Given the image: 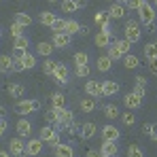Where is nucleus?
I'll return each instance as SVG.
<instances>
[{
    "instance_id": "43",
    "label": "nucleus",
    "mask_w": 157,
    "mask_h": 157,
    "mask_svg": "<svg viewBox=\"0 0 157 157\" xmlns=\"http://www.w3.org/2000/svg\"><path fill=\"white\" fill-rule=\"evenodd\" d=\"M64 26H66V19H55L53 21V26H51V30H53V34H59V32H64Z\"/></svg>"
},
{
    "instance_id": "34",
    "label": "nucleus",
    "mask_w": 157,
    "mask_h": 157,
    "mask_svg": "<svg viewBox=\"0 0 157 157\" xmlns=\"http://www.w3.org/2000/svg\"><path fill=\"white\" fill-rule=\"evenodd\" d=\"M21 62H24V66H26V70H32V68L36 66V55H34V53H30V51H28L26 55H24V59H21Z\"/></svg>"
},
{
    "instance_id": "23",
    "label": "nucleus",
    "mask_w": 157,
    "mask_h": 157,
    "mask_svg": "<svg viewBox=\"0 0 157 157\" xmlns=\"http://www.w3.org/2000/svg\"><path fill=\"white\" fill-rule=\"evenodd\" d=\"M83 30V26L78 24V21H75V19H66V26H64V32L68 34V36H75V34H78Z\"/></svg>"
},
{
    "instance_id": "31",
    "label": "nucleus",
    "mask_w": 157,
    "mask_h": 157,
    "mask_svg": "<svg viewBox=\"0 0 157 157\" xmlns=\"http://www.w3.org/2000/svg\"><path fill=\"white\" fill-rule=\"evenodd\" d=\"M13 21H15V24H19L21 28H28L30 24H32V17H30V15H26V13H15Z\"/></svg>"
},
{
    "instance_id": "27",
    "label": "nucleus",
    "mask_w": 157,
    "mask_h": 157,
    "mask_svg": "<svg viewBox=\"0 0 157 157\" xmlns=\"http://www.w3.org/2000/svg\"><path fill=\"white\" fill-rule=\"evenodd\" d=\"M38 19H40V24H43V26L51 28V26H53V21H55L57 17H55V13H51V11H43Z\"/></svg>"
},
{
    "instance_id": "37",
    "label": "nucleus",
    "mask_w": 157,
    "mask_h": 157,
    "mask_svg": "<svg viewBox=\"0 0 157 157\" xmlns=\"http://www.w3.org/2000/svg\"><path fill=\"white\" fill-rule=\"evenodd\" d=\"M9 96H13V98H19V96H24V85H19V83H15V85H9Z\"/></svg>"
},
{
    "instance_id": "54",
    "label": "nucleus",
    "mask_w": 157,
    "mask_h": 157,
    "mask_svg": "<svg viewBox=\"0 0 157 157\" xmlns=\"http://www.w3.org/2000/svg\"><path fill=\"white\" fill-rule=\"evenodd\" d=\"M85 157H102V153H100V151H96V149H89Z\"/></svg>"
},
{
    "instance_id": "60",
    "label": "nucleus",
    "mask_w": 157,
    "mask_h": 157,
    "mask_svg": "<svg viewBox=\"0 0 157 157\" xmlns=\"http://www.w3.org/2000/svg\"><path fill=\"white\" fill-rule=\"evenodd\" d=\"M108 2H115V0H108Z\"/></svg>"
},
{
    "instance_id": "18",
    "label": "nucleus",
    "mask_w": 157,
    "mask_h": 157,
    "mask_svg": "<svg viewBox=\"0 0 157 157\" xmlns=\"http://www.w3.org/2000/svg\"><path fill=\"white\" fill-rule=\"evenodd\" d=\"M13 57L11 55H0V72L2 75H11L13 72Z\"/></svg>"
},
{
    "instance_id": "48",
    "label": "nucleus",
    "mask_w": 157,
    "mask_h": 157,
    "mask_svg": "<svg viewBox=\"0 0 157 157\" xmlns=\"http://www.w3.org/2000/svg\"><path fill=\"white\" fill-rule=\"evenodd\" d=\"M142 2H144V0H128L125 4H128V9H132V11H138V9L142 6Z\"/></svg>"
},
{
    "instance_id": "2",
    "label": "nucleus",
    "mask_w": 157,
    "mask_h": 157,
    "mask_svg": "<svg viewBox=\"0 0 157 157\" xmlns=\"http://www.w3.org/2000/svg\"><path fill=\"white\" fill-rule=\"evenodd\" d=\"M140 38H142L140 24H138V21H134V19H130V21L125 24V40H130L132 45H134V43H138Z\"/></svg>"
},
{
    "instance_id": "20",
    "label": "nucleus",
    "mask_w": 157,
    "mask_h": 157,
    "mask_svg": "<svg viewBox=\"0 0 157 157\" xmlns=\"http://www.w3.org/2000/svg\"><path fill=\"white\" fill-rule=\"evenodd\" d=\"M96 68H98L100 72H108V70L113 68V59H110L108 55H100V57L96 59Z\"/></svg>"
},
{
    "instance_id": "12",
    "label": "nucleus",
    "mask_w": 157,
    "mask_h": 157,
    "mask_svg": "<svg viewBox=\"0 0 157 157\" xmlns=\"http://www.w3.org/2000/svg\"><path fill=\"white\" fill-rule=\"evenodd\" d=\"M102 138H104V140H110V142H117V140L121 138V132L117 130L115 125H110V123H108V125L102 128Z\"/></svg>"
},
{
    "instance_id": "25",
    "label": "nucleus",
    "mask_w": 157,
    "mask_h": 157,
    "mask_svg": "<svg viewBox=\"0 0 157 157\" xmlns=\"http://www.w3.org/2000/svg\"><path fill=\"white\" fill-rule=\"evenodd\" d=\"M55 157H75L72 144H59V147H55Z\"/></svg>"
},
{
    "instance_id": "35",
    "label": "nucleus",
    "mask_w": 157,
    "mask_h": 157,
    "mask_svg": "<svg viewBox=\"0 0 157 157\" xmlns=\"http://www.w3.org/2000/svg\"><path fill=\"white\" fill-rule=\"evenodd\" d=\"M85 64H89V55L85 51H77L75 53V66H85Z\"/></svg>"
},
{
    "instance_id": "22",
    "label": "nucleus",
    "mask_w": 157,
    "mask_h": 157,
    "mask_svg": "<svg viewBox=\"0 0 157 157\" xmlns=\"http://www.w3.org/2000/svg\"><path fill=\"white\" fill-rule=\"evenodd\" d=\"M53 49H55L53 43H47V40H40V43L36 45V53L43 55V57H49V55L53 53Z\"/></svg>"
},
{
    "instance_id": "1",
    "label": "nucleus",
    "mask_w": 157,
    "mask_h": 157,
    "mask_svg": "<svg viewBox=\"0 0 157 157\" xmlns=\"http://www.w3.org/2000/svg\"><path fill=\"white\" fill-rule=\"evenodd\" d=\"M138 17H140V24H144V26H151L153 21H155L157 13H155V6L153 4H149L147 0L142 2V6L138 9Z\"/></svg>"
},
{
    "instance_id": "56",
    "label": "nucleus",
    "mask_w": 157,
    "mask_h": 157,
    "mask_svg": "<svg viewBox=\"0 0 157 157\" xmlns=\"http://www.w3.org/2000/svg\"><path fill=\"white\" fill-rule=\"evenodd\" d=\"M0 157H11V153L9 151H0Z\"/></svg>"
},
{
    "instance_id": "24",
    "label": "nucleus",
    "mask_w": 157,
    "mask_h": 157,
    "mask_svg": "<svg viewBox=\"0 0 157 157\" xmlns=\"http://www.w3.org/2000/svg\"><path fill=\"white\" fill-rule=\"evenodd\" d=\"M123 66H125L128 70H136V68L140 66V59H138L134 53H128V55H123Z\"/></svg>"
},
{
    "instance_id": "13",
    "label": "nucleus",
    "mask_w": 157,
    "mask_h": 157,
    "mask_svg": "<svg viewBox=\"0 0 157 157\" xmlns=\"http://www.w3.org/2000/svg\"><path fill=\"white\" fill-rule=\"evenodd\" d=\"M106 13H108V17H110V19H123V17H125V6H123V4H119V2H113V4H110V9H108Z\"/></svg>"
},
{
    "instance_id": "7",
    "label": "nucleus",
    "mask_w": 157,
    "mask_h": 157,
    "mask_svg": "<svg viewBox=\"0 0 157 157\" xmlns=\"http://www.w3.org/2000/svg\"><path fill=\"white\" fill-rule=\"evenodd\" d=\"M43 147H45V142H43L40 138H30V140L26 142V153H28V157H36V155H40Z\"/></svg>"
},
{
    "instance_id": "58",
    "label": "nucleus",
    "mask_w": 157,
    "mask_h": 157,
    "mask_svg": "<svg viewBox=\"0 0 157 157\" xmlns=\"http://www.w3.org/2000/svg\"><path fill=\"white\" fill-rule=\"evenodd\" d=\"M47 2H51V4H55V2H57V0H47Z\"/></svg>"
},
{
    "instance_id": "26",
    "label": "nucleus",
    "mask_w": 157,
    "mask_h": 157,
    "mask_svg": "<svg viewBox=\"0 0 157 157\" xmlns=\"http://www.w3.org/2000/svg\"><path fill=\"white\" fill-rule=\"evenodd\" d=\"M147 87H149V81L144 77H136V87H134V94L138 96H144L147 94Z\"/></svg>"
},
{
    "instance_id": "52",
    "label": "nucleus",
    "mask_w": 157,
    "mask_h": 157,
    "mask_svg": "<svg viewBox=\"0 0 157 157\" xmlns=\"http://www.w3.org/2000/svg\"><path fill=\"white\" fill-rule=\"evenodd\" d=\"M149 70H151L153 75H157V57H155V59H151V62H149Z\"/></svg>"
},
{
    "instance_id": "41",
    "label": "nucleus",
    "mask_w": 157,
    "mask_h": 157,
    "mask_svg": "<svg viewBox=\"0 0 157 157\" xmlns=\"http://www.w3.org/2000/svg\"><path fill=\"white\" fill-rule=\"evenodd\" d=\"M77 77H81V78H87L89 75H91V68H89V64H85V66H77Z\"/></svg>"
},
{
    "instance_id": "19",
    "label": "nucleus",
    "mask_w": 157,
    "mask_h": 157,
    "mask_svg": "<svg viewBox=\"0 0 157 157\" xmlns=\"http://www.w3.org/2000/svg\"><path fill=\"white\" fill-rule=\"evenodd\" d=\"M113 43V34H106V32H98L96 34V47H100V49H104V47H108Z\"/></svg>"
},
{
    "instance_id": "16",
    "label": "nucleus",
    "mask_w": 157,
    "mask_h": 157,
    "mask_svg": "<svg viewBox=\"0 0 157 157\" xmlns=\"http://www.w3.org/2000/svg\"><path fill=\"white\" fill-rule=\"evenodd\" d=\"M100 153H102V155H108V157H115L117 153H119V147H117V142L104 140L102 147H100Z\"/></svg>"
},
{
    "instance_id": "40",
    "label": "nucleus",
    "mask_w": 157,
    "mask_h": 157,
    "mask_svg": "<svg viewBox=\"0 0 157 157\" xmlns=\"http://www.w3.org/2000/svg\"><path fill=\"white\" fill-rule=\"evenodd\" d=\"M128 157H144V153L138 144H130L128 147Z\"/></svg>"
},
{
    "instance_id": "46",
    "label": "nucleus",
    "mask_w": 157,
    "mask_h": 157,
    "mask_svg": "<svg viewBox=\"0 0 157 157\" xmlns=\"http://www.w3.org/2000/svg\"><path fill=\"white\" fill-rule=\"evenodd\" d=\"M11 36H13V38L24 36V28L19 26V24H15V21H13V26H11Z\"/></svg>"
},
{
    "instance_id": "29",
    "label": "nucleus",
    "mask_w": 157,
    "mask_h": 157,
    "mask_svg": "<svg viewBox=\"0 0 157 157\" xmlns=\"http://www.w3.org/2000/svg\"><path fill=\"white\" fill-rule=\"evenodd\" d=\"M51 106L53 108H64L66 106V96H62L59 91L51 94Z\"/></svg>"
},
{
    "instance_id": "28",
    "label": "nucleus",
    "mask_w": 157,
    "mask_h": 157,
    "mask_svg": "<svg viewBox=\"0 0 157 157\" xmlns=\"http://www.w3.org/2000/svg\"><path fill=\"white\" fill-rule=\"evenodd\" d=\"M113 45H115V47H117L119 51L123 53V55H128V53H132V43H130V40H125V38H119V40H115Z\"/></svg>"
},
{
    "instance_id": "57",
    "label": "nucleus",
    "mask_w": 157,
    "mask_h": 157,
    "mask_svg": "<svg viewBox=\"0 0 157 157\" xmlns=\"http://www.w3.org/2000/svg\"><path fill=\"white\" fill-rule=\"evenodd\" d=\"M4 113H6V110H4V106L0 104V119H2V117H4Z\"/></svg>"
},
{
    "instance_id": "44",
    "label": "nucleus",
    "mask_w": 157,
    "mask_h": 157,
    "mask_svg": "<svg viewBox=\"0 0 157 157\" xmlns=\"http://www.w3.org/2000/svg\"><path fill=\"white\" fill-rule=\"evenodd\" d=\"M13 40H15V47H19V49H28V45H30V38L26 34L19 36V38H13Z\"/></svg>"
},
{
    "instance_id": "5",
    "label": "nucleus",
    "mask_w": 157,
    "mask_h": 157,
    "mask_svg": "<svg viewBox=\"0 0 157 157\" xmlns=\"http://www.w3.org/2000/svg\"><path fill=\"white\" fill-rule=\"evenodd\" d=\"M53 81L57 83V85H66L68 83V66L66 64H62V62H57V66H55V70H53Z\"/></svg>"
},
{
    "instance_id": "51",
    "label": "nucleus",
    "mask_w": 157,
    "mask_h": 157,
    "mask_svg": "<svg viewBox=\"0 0 157 157\" xmlns=\"http://www.w3.org/2000/svg\"><path fill=\"white\" fill-rule=\"evenodd\" d=\"M149 138L157 140V123H151V130H149Z\"/></svg>"
},
{
    "instance_id": "4",
    "label": "nucleus",
    "mask_w": 157,
    "mask_h": 157,
    "mask_svg": "<svg viewBox=\"0 0 157 157\" xmlns=\"http://www.w3.org/2000/svg\"><path fill=\"white\" fill-rule=\"evenodd\" d=\"M40 108V102L38 100H19L17 106H15V110H17V115H30V113H34V110H38Z\"/></svg>"
},
{
    "instance_id": "38",
    "label": "nucleus",
    "mask_w": 157,
    "mask_h": 157,
    "mask_svg": "<svg viewBox=\"0 0 157 157\" xmlns=\"http://www.w3.org/2000/svg\"><path fill=\"white\" fill-rule=\"evenodd\" d=\"M106 55H108V57H110L113 62H117V59H121V57H123V53L119 51V49H117V47H115L113 43L108 45V53H106Z\"/></svg>"
},
{
    "instance_id": "59",
    "label": "nucleus",
    "mask_w": 157,
    "mask_h": 157,
    "mask_svg": "<svg viewBox=\"0 0 157 157\" xmlns=\"http://www.w3.org/2000/svg\"><path fill=\"white\" fill-rule=\"evenodd\" d=\"M153 2H155V6H157V0H153Z\"/></svg>"
},
{
    "instance_id": "9",
    "label": "nucleus",
    "mask_w": 157,
    "mask_h": 157,
    "mask_svg": "<svg viewBox=\"0 0 157 157\" xmlns=\"http://www.w3.org/2000/svg\"><path fill=\"white\" fill-rule=\"evenodd\" d=\"M85 94L91 96V98H102V83L89 78V81L85 83Z\"/></svg>"
},
{
    "instance_id": "55",
    "label": "nucleus",
    "mask_w": 157,
    "mask_h": 157,
    "mask_svg": "<svg viewBox=\"0 0 157 157\" xmlns=\"http://www.w3.org/2000/svg\"><path fill=\"white\" fill-rule=\"evenodd\" d=\"M149 130H151V123H144V128H142V134H144V136H149Z\"/></svg>"
},
{
    "instance_id": "21",
    "label": "nucleus",
    "mask_w": 157,
    "mask_h": 157,
    "mask_svg": "<svg viewBox=\"0 0 157 157\" xmlns=\"http://www.w3.org/2000/svg\"><path fill=\"white\" fill-rule=\"evenodd\" d=\"M78 108H81L83 113H94V110H96V98H91V96H85V98L78 102Z\"/></svg>"
},
{
    "instance_id": "45",
    "label": "nucleus",
    "mask_w": 157,
    "mask_h": 157,
    "mask_svg": "<svg viewBox=\"0 0 157 157\" xmlns=\"http://www.w3.org/2000/svg\"><path fill=\"white\" fill-rule=\"evenodd\" d=\"M45 117H47V121H49V123L55 125V123H57V108H53V106H51V108L45 113Z\"/></svg>"
},
{
    "instance_id": "32",
    "label": "nucleus",
    "mask_w": 157,
    "mask_h": 157,
    "mask_svg": "<svg viewBox=\"0 0 157 157\" xmlns=\"http://www.w3.org/2000/svg\"><path fill=\"white\" fill-rule=\"evenodd\" d=\"M62 11L64 13H77L78 11L77 0H62Z\"/></svg>"
},
{
    "instance_id": "14",
    "label": "nucleus",
    "mask_w": 157,
    "mask_h": 157,
    "mask_svg": "<svg viewBox=\"0 0 157 157\" xmlns=\"http://www.w3.org/2000/svg\"><path fill=\"white\" fill-rule=\"evenodd\" d=\"M15 128H17V134H19V138H30V134H32V123H30L28 119H19Z\"/></svg>"
},
{
    "instance_id": "10",
    "label": "nucleus",
    "mask_w": 157,
    "mask_h": 157,
    "mask_svg": "<svg viewBox=\"0 0 157 157\" xmlns=\"http://www.w3.org/2000/svg\"><path fill=\"white\" fill-rule=\"evenodd\" d=\"M53 47L55 49H66V47H70V43H72V36H68L66 32H59V34H53Z\"/></svg>"
},
{
    "instance_id": "47",
    "label": "nucleus",
    "mask_w": 157,
    "mask_h": 157,
    "mask_svg": "<svg viewBox=\"0 0 157 157\" xmlns=\"http://www.w3.org/2000/svg\"><path fill=\"white\" fill-rule=\"evenodd\" d=\"M28 53V49H19V47H13V53H11V57L13 59H24V55Z\"/></svg>"
},
{
    "instance_id": "30",
    "label": "nucleus",
    "mask_w": 157,
    "mask_h": 157,
    "mask_svg": "<svg viewBox=\"0 0 157 157\" xmlns=\"http://www.w3.org/2000/svg\"><path fill=\"white\" fill-rule=\"evenodd\" d=\"M144 57H147V62L157 57V43H147L144 45Z\"/></svg>"
},
{
    "instance_id": "42",
    "label": "nucleus",
    "mask_w": 157,
    "mask_h": 157,
    "mask_svg": "<svg viewBox=\"0 0 157 157\" xmlns=\"http://www.w3.org/2000/svg\"><path fill=\"white\" fill-rule=\"evenodd\" d=\"M121 121H123V123H125V125H134V123H136V115H134V113H130V110H128V113H123V115H121Z\"/></svg>"
},
{
    "instance_id": "33",
    "label": "nucleus",
    "mask_w": 157,
    "mask_h": 157,
    "mask_svg": "<svg viewBox=\"0 0 157 157\" xmlns=\"http://www.w3.org/2000/svg\"><path fill=\"white\" fill-rule=\"evenodd\" d=\"M55 66H57V62H55V59H51V57H45V62H43V72H45V75H53Z\"/></svg>"
},
{
    "instance_id": "53",
    "label": "nucleus",
    "mask_w": 157,
    "mask_h": 157,
    "mask_svg": "<svg viewBox=\"0 0 157 157\" xmlns=\"http://www.w3.org/2000/svg\"><path fill=\"white\" fill-rule=\"evenodd\" d=\"M4 132H6V119L2 117V119H0V138L4 136Z\"/></svg>"
},
{
    "instance_id": "15",
    "label": "nucleus",
    "mask_w": 157,
    "mask_h": 157,
    "mask_svg": "<svg viewBox=\"0 0 157 157\" xmlns=\"http://www.w3.org/2000/svg\"><path fill=\"white\" fill-rule=\"evenodd\" d=\"M94 136H96V123L85 121V123L81 125V138H83V140H91Z\"/></svg>"
},
{
    "instance_id": "6",
    "label": "nucleus",
    "mask_w": 157,
    "mask_h": 157,
    "mask_svg": "<svg viewBox=\"0 0 157 157\" xmlns=\"http://www.w3.org/2000/svg\"><path fill=\"white\" fill-rule=\"evenodd\" d=\"M9 147H11V155L13 157H28L24 138H13V140L9 142Z\"/></svg>"
},
{
    "instance_id": "39",
    "label": "nucleus",
    "mask_w": 157,
    "mask_h": 157,
    "mask_svg": "<svg viewBox=\"0 0 157 157\" xmlns=\"http://www.w3.org/2000/svg\"><path fill=\"white\" fill-rule=\"evenodd\" d=\"M104 115L108 117V119H117V117H119V108H117L115 104H106L104 106Z\"/></svg>"
},
{
    "instance_id": "3",
    "label": "nucleus",
    "mask_w": 157,
    "mask_h": 157,
    "mask_svg": "<svg viewBox=\"0 0 157 157\" xmlns=\"http://www.w3.org/2000/svg\"><path fill=\"white\" fill-rule=\"evenodd\" d=\"M75 121V115H72V110L70 108H57V123L53 125L55 130H62V128H68L70 123Z\"/></svg>"
},
{
    "instance_id": "61",
    "label": "nucleus",
    "mask_w": 157,
    "mask_h": 157,
    "mask_svg": "<svg viewBox=\"0 0 157 157\" xmlns=\"http://www.w3.org/2000/svg\"><path fill=\"white\" fill-rule=\"evenodd\" d=\"M0 36H2V32H0Z\"/></svg>"
},
{
    "instance_id": "49",
    "label": "nucleus",
    "mask_w": 157,
    "mask_h": 157,
    "mask_svg": "<svg viewBox=\"0 0 157 157\" xmlns=\"http://www.w3.org/2000/svg\"><path fill=\"white\" fill-rule=\"evenodd\" d=\"M24 70H26L24 62H21V59H15V62H13V72H24Z\"/></svg>"
},
{
    "instance_id": "11",
    "label": "nucleus",
    "mask_w": 157,
    "mask_h": 157,
    "mask_svg": "<svg viewBox=\"0 0 157 157\" xmlns=\"http://www.w3.org/2000/svg\"><path fill=\"white\" fill-rule=\"evenodd\" d=\"M123 102H125V106H128V110H136V108L142 106V96H138V94L130 91V94L123 98Z\"/></svg>"
},
{
    "instance_id": "17",
    "label": "nucleus",
    "mask_w": 157,
    "mask_h": 157,
    "mask_svg": "<svg viewBox=\"0 0 157 157\" xmlns=\"http://www.w3.org/2000/svg\"><path fill=\"white\" fill-rule=\"evenodd\" d=\"M117 94H119V83L102 81V96H117Z\"/></svg>"
},
{
    "instance_id": "36",
    "label": "nucleus",
    "mask_w": 157,
    "mask_h": 157,
    "mask_svg": "<svg viewBox=\"0 0 157 157\" xmlns=\"http://www.w3.org/2000/svg\"><path fill=\"white\" fill-rule=\"evenodd\" d=\"M108 19H110V17H108V13H106V11H96V15H94L96 26H104Z\"/></svg>"
},
{
    "instance_id": "50",
    "label": "nucleus",
    "mask_w": 157,
    "mask_h": 157,
    "mask_svg": "<svg viewBox=\"0 0 157 157\" xmlns=\"http://www.w3.org/2000/svg\"><path fill=\"white\" fill-rule=\"evenodd\" d=\"M102 28V32H106V34H113V19H108L104 26H100Z\"/></svg>"
},
{
    "instance_id": "8",
    "label": "nucleus",
    "mask_w": 157,
    "mask_h": 157,
    "mask_svg": "<svg viewBox=\"0 0 157 157\" xmlns=\"http://www.w3.org/2000/svg\"><path fill=\"white\" fill-rule=\"evenodd\" d=\"M38 138H40L43 142H53V140H59L57 130H55L53 125H43V128H40V132H38Z\"/></svg>"
}]
</instances>
